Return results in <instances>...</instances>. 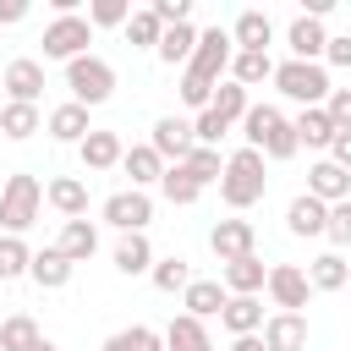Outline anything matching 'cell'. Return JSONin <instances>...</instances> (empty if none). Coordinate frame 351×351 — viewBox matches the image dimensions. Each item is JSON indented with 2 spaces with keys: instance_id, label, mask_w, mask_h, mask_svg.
Here are the masks:
<instances>
[{
  "instance_id": "obj_37",
  "label": "cell",
  "mask_w": 351,
  "mask_h": 351,
  "mask_svg": "<svg viewBox=\"0 0 351 351\" xmlns=\"http://www.w3.org/2000/svg\"><path fill=\"white\" fill-rule=\"evenodd\" d=\"M181 170L197 181V186H208V181H219V170H225V159H219V148H197L192 143V154L181 159Z\"/></svg>"
},
{
  "instance_id": "obj_44",
  "label": "cell",
  "mask_w": 351,
  "mask_h": 351,
  "mask_svg": "<svg viewBox=\"0 0 351 351\" xmlns=\"http://www.w3.org/2000/svg\"><path fill=\"white\" fill-rule=\"evenodd\" d=\"M324 236H329L335 247L351 241V197H346V203H329V214H324Z\"/></svg>"
},
{
  "instance_id": "obj_51",
  "label": "cell",
  "mask_w": 351,
  "mask_h": 351,
  "mask_svg": "<svg viewBox=\"0 0 351 351\" xmlns=\"http://www.w3.org/2000/svg\"><path fill=\"white\" fill-rule=\"evenodd\" d=\"M27 351H55V340H44V335H38V340H33Z\"/></svg>"
},
{
  "instance_id": "obj_22",
  "label": "cell",
  "mask_w": 351,
  "mask_h": 351,
  "mask_svg": "<svg viewBox=\"0 0 351 351\" xmlns=\"http://www.w3.org/2000/svg\"><path fill=\"white\" fill-rule=\"evenodd\" d=\"M27 280H33L38 291H60V285H71V263H66L55 247H44V252L27 258Z\"/></svg>"
},
{
  "instance_id": "obj_20",
  "label": "cell",
  "mask_w": 351,
  "mask_h": 351,
  "mask_svg": "<svg viewBox=\"0 0 351 351\" xmlns=\"http://www.w3.org/2000/svg\"><path fill=\"white\" fill-rule=\"evenodd\" d=\"M159 346H165V351H214L208 324H197V318H186V313H176V318H170V329L159 335Z\"/></svg>"
},
{
  "instance_id": "obj_30",
  "label": "cell",
  "mask_w": 351,
  "mask_h": 351,
  "mask_svg": "<svg viewBox=\"0 0 351 351\" xmlns=\"http://www.w3.org/2000/svg\"><path fill=\"white\" fill-rule=\"evenodd\" d=\"M192 44H197V27H192V22H176V27H165V33H159V44H154V55H159L165 66H186V55H192Z\"/></svg>"
},
{
  "instance_id": "obj_42",
  "label": "cell",
  "mask_w": 351,
  "mask_h": 351,
  "mask_svg": "<svg viewBox=\"0 0 351 351\" xmlns=\"http://www.w3.org/2000/svg\"><path fill=\"white\" fill-rule=\"evenodd\" d=\"M159 33H165V27H159L148 11H132V16H126V38H132L137 49H154V44H159Z\"/></svg>"
},
{
  "instance_id": "obj_32",
  "label": "cell",
  "mask_w": 351,
  "mask_h": 351,
  "mask_svg": "<svg viewBox=\"0 0 351 351\" xmlns=\"http://www.w3.org/2000/svg\"><path fill=\"white\" fill-rule=\"evenodd\" d=\"M302 274H307V291H340L351 269H346L340 252H324V258H313V269H302Z\"/></svg>"
},
{
  "instance_id": "obj_25",
  "label": "cell",
  "mask_w": 351,
  "mask_h": 351,
  "mask_svg": "<svg viewBox=\"0 0 351 351\" xmlns=\"http://www.w3.org/2000/svg\"><path fill=\"white\" fill-rule=\"evenodd\" d=\"M44 132H49L55 143H82L93 126H88V110H82V104H55L49 121H44Z\"/></svg>"
},
{
  "instance_id": "obj_10",
  "label": "cell",
  "mask_w": 351,
  "mask_h": 351,
  "mask_svg": "<svg viewBox=\"0 0 351 351\" xmlns=\"http://www.w3.org/2000/svg\"><path fill=\"white\" fill-rule=\"evenodd\" d=\"M208 247H214L219 263H236V258L258 252V230H252V219H219L208 230Z\"/></svg>"
},
{
  "instance_id": "obj_26",
  "label": "cell",
  "mask_w": 351,
  "mask_h": 351,
  "mask_svg": "<svg viewBox=\"0 0 351 351\" xmlns=\"http://www.w3.org/2000/svg\"><path fill=\"white\" fill-rule=\"evenodd\" d=\"M77 154H82V170H115L121 165V137L115 132H88L77 143Z\"/></svg>"
},
{
  "instance_id": "obj_24",
  "label": "cell",
  "mask_w": 351,
  "mask_h": 351,
  "mask_svg": "<svg viewBox=\"0 0 351 351\" xmlns=\"http://www.w3.org/2000/svg\"><path fill=\"white\" fill-rule=\"evenodd\" d=\"M324 22H313V16H296L291 27H285V44H291V60H318L324 55Z\"/></svg>"
},
{
  "instance_id": "obj_4",
  "label": "cell",
  "mask_w": 351,
  "mask_h": 351,
  "mask_svg": "<svg viewBox=\"0 0 351 351\" xmlns=\"http://www.w3.org/2000/svg\"><path fill=\"white\" fill-rule=\"evenodd\" d=\"M269 82H274L285 99H296L302 110H318V104H324V93L335 88V82H329V71H324L318 60H280Z\"/></svg>"
},
{
  "instance_id": "obj_45",
  "label": "cell",
  "mask_w": 351,
  "mask_h": 351,
  "mask_svg": "<svg viewBox=\"0 0 351 351\" xmlns=\"http://www.w3.org/2000/svg\"><path fill=\"white\" fill-rule=\"evenodd\" d=\"M148 16H154L159 27H176V22H186V16H192V0H154V5H148Z\"/></svg>"
},
{
  "instance_id": "obj_46",
  "label": "cell",
  "mask_w": 351,
  "mask_h": 351,
  "mask_svg": "<svg viewBox=\"0 0 351 351\" xmlns=\"http://www.w3.org/2000/svg\"><path fill=\"white\" fill-rule=\"evenodd\" d=\"M219 82H203V77H192V71H181V104H192V110H208V93H214Z\"/></svg>"
},
{
  "instance_id": "obj_33",
  "label": "cell",
  "mask_w": 351,
  "mask_h": 351,
  "mask_svg": "<svg viewBox=\"0 0 351 351\" xmlns=\"http://www.w3.org/2000/svg\"><path fill=\"white\" fill-rule=\"evenodd\" d=\"M225 71H230V82H236V88H258V82H269V77H274V60H269V55H230V66H225Z\"/></svg>"
},
{
  "instance_id": "obj_12",
  "label": "cell",
  "mask_w": 351,
  "mask_h": 351,
  "mask_svg": "<svg viewBox=\"0 0 351 351\" xmlns=\"http://www.w3.org/2000/svg\"><path fill=\"white\" fill-rule=\"evenodd\" d=\"M258 340H263V351H307V318L302 313H269Z\"/></svg>"
},
{
  "instance_id": "obj_7",
  "label": "cell",
  "mask_w": 351,
  "mask_h": 351,
  "mask_svg": "<svg viewBox=\"0 0 351 351\" xmlns=\"http://www.w3.org/2000/svg\"><path fill=\"white\" fill-rule=\"evenodd\" d=\"M88 44H93L88 16H55L44 27V60H77V55H88Z\"/></svg>"
},
{
  "instance_id": "obj_21",
  "label": "cell",
  "mask_w": 351,
  "mask_h": 351,
  "mask_svg": "<svg viewBox=\"0 0 351 351\" xmlns=\"http://www.w3.org/2000/svg\"><path fill=\"white\" fill-rule=\"evenodd\" d=\"M121 170L132 176V186L143 192V186H159V176H165V159L148 148V143H137V148H121Z\"/></svg>"
},
{
  "instance_id": "obj_17",
  "label": "cell",
  "mask_w": 351,
  "mask_h": 351,
  "mask_svg": "<svg viewBox=\"0 0 351 351\" xmlns=\"http://www.w3.org/2000/svg\"><path fill=\"white\" fill-rule=\"evenodd\" d=\"M307 197H318V203H346V197H351V170L318 159V165L307 170Z\"/></svg>"
},
{
  "instance_id": "obj_15",
  "label": "cell",
  "mask_w": 351,
  "mask_h": 351,
  "mask_svg": "<svg viewBox=\"0 0 351 351\" xmlns=\"http://www.w3.org/2000/svg\"><path fill=\"white\" fill-rule=\"evenodd\" d=\"M55 252L77 269V263H88L93 252H99V230H93V219H66L60 225V236H55Z\"/></svg>"
},
{
  "instance_id": "obj_35",
  "label": "cell",
  "mask_w": 351,
  "mask_h": 351,
  "mask_svg": "<svg viewBox=\"0 0 351 351\" xmlns=\"http://www.w3.org/2000/svg\"><path fill=\"white\" fill-rule=\"evenodd\" d=\"M148 280H154L159 291H186V280H192V263H186L181 252H170V258H154Z\"/></svg>"
},
{
  "instance_id": "obj_14",
  "label": "cell",
  "mask_w": 351,
  "mask_h": 351,
  "mask_svg": "<svg viewBox=\"0 0 351 351\" xmlns=\"http://www.w3.org/2000/svg\"><path fill=\"white\" fill-rule=\"evenodd\" d=\"M0 88L11 93V104H38V93H44V66H38V60H11V66L0 71Z\"/></svg>"
},
{
  "instance_id": "obj_8",
  "label": "cell",
  "mask_w": 351,
  "mask_h": 351,
  "mask_svg": "<svg viewBox=\"0 0 351 351\" xmlns=\"http://www.w3.org/2000/svg\"><path fill=\"white\" fill-rule=\"evenodd\" d=\"M148 219H154V197H148V192L126 186V192H110V197H104V225H115L121 236L148 230Z\"/></svg>"
},
{
  "instance_id": "obj_49",
  "label": "cell",
  "mask_w": 351,
  "mask_h": 351,
  "mask_svg": "<svg viewBox=\"0 0 351 351\" xmlns=\"http://www.w3.org/2000/svg\"><path fill=\"white\" fill-rule=\"evenodd\" d=\"M27 16V0H0V27H16Z\"/></svg>"
},
{
  "instance_id": "obj_9",
  "label": "cell",
  "mask_w": 351,
  "mask_h": 351,
  "mask_svg": "<svg viewBox=\"0 0 351 351\" xmlns=\"http://www.w3.org/2000/svg\"><path fill=\"white\" fill-rule=\"evenodd\" d=\"M263 291L274 296V307L280 313H302L307 307V274L296 269V263H269V274H263Z\"/></svg>"
},
{
  "instance_id": "obj_39",
  "label": "cell",
  "mask_w": 351,
  "mask_h": 351,
  "mask_svg": "<svg viewBox=\"0 0 351 351\" xmlns=\"http://www.w3.org/2000/svg\"><path fill=\"white\" fill-rule=\"evenodd\" d=\"M159 192H165L170 203H181V208H186V203H197V192H203V186H197V181H192L181 165H165V176H159Z\"/></svg>"
},
{
  "instance_id": "obj_50",
  "label": "cell",
  "mask_w": 351,
  "mask_h": 351,
  "mask_svg": "<svg viewBox=\"0 0 351 351\" xmlns=\"http://www.w3.org/2000/svg\"><path fill=\"white\" fill-rule=\"evenodd\" d=\"M230 351H263V340H258V335H236V340H230Z\"/></svg>"
},
{
  "instance_id": "obj_43",
  "label": "cell",
  "mask_w": 351,
  "mask_h": 351,
  "mask_svg": "<svg viewBox=\"0 0 351 351\" xmlns=\"http://www.w3.org/2000/svg\"><path fill=\"white\" fill-rule=\"evenodd\" d=\"M225 132H230V126H225L214 110H197V121H192V143H197V148H219Z\"/></svg>"
},
{
  "instance_id": "obj_28",
  "label": "cell",
  "mask_w": 351,
  "mask_h": 351,
  "mask_svg": "<svg viewBox=\"0 0 351 351\" xmlns=\"http://www.w3.org/2000/svg\"><path fill=\"white\" fill-rule=\"evenodd\" d=\"M33 132H44V115H38V104H0V137H11V143H27Z\"/></svg>"
},
{
  "instance_id": "obj_41",
  "label": "cell",
  "mask_w": 351,
  "mask_h": 351,
  "mask_svg": "<svg viewBox=\"0 0 351 351\" xmlns=\"http://www.w3.org/2000/svg\"><path fill=\"white\" fill-rule=\"evenodd\" d=\"M132 0H93L88 5V27H126Z\"/></svg>"
},
{
  "instance_id": "obj_34",
  "label": "cell",
  "mask_w": 351,
  "mask_h": 351,
  "mask_svg": "<svg viewBox=\"0 0 351 351\" xmlns=\"http://www.w3.org/2000/svg\"><path fill=\"white\" fill-rule=\"evenodd\" d=\"M247 104H252V99H247V88H236V82H219V88L208 93V110H214L225 126H230V121H241V115H247Z\"/></svg>"
},
{
  "instance_id": "obj_38",
  "label": "cell",
  "mask_w": 351,
  "mask_h": 351,
  "mask_svg": "<svg viewBox=\"0 0 351 351\" xmlns=\"http://www.w3.org/2000/svg\"><path fill=\"white\" fill-rule=\"evenodd\" d=\"M38 340V324L27 318V313H11V318H0V351H27Z\"/></svg>"
},
{
  "instance_id": "obj_29",
  "label": "cell",
  "mask_w": 351,
  "mask_h": 351,
  "mask_svg": "<svg viewBox=\"0 0 351 351\" xmlns=\"http://www.w3.org/2000/svg\"><path fill=\"white\" fill-rule=\"evenodd\" d=\"M291 137H296V148H329L335 126H329L324 110H296L291 115Z\"/></svg>"
},
{
  "instance_id": "obj_47",
  "label": "cell",
  "mask_w": 351,
  "mask_h": 351,
  "mask_svg": "<svg viewBox=\"0 0 351 351\" xmlns=\"http://www.w3.org/2000/svg\"><path fill=\"white\" fill-rule=\"evenodd\" d=\"M324 60H329V66H351V38H346V33H329V38H324L318 66H324Z\"/></svg>"
},
{
  "instance_id": "obj_23",
  "label": "cell",
  "mask_w": 351,
  "mask_h": 351,
  "mask_svg": "<svg viewBox=\"0 0 351 351\" xmlns=\"http://www.w3.org/2000/svg\"><path fill=\"white\" fill-rule=\"evenodd\" d=\"M219 324H225L230 335H258V329H263V302H258V296H225Z\"/></svg>"
},
{
  "instance_id": "obj_40",
  "label": "cell",
  "mask_w": 351,
  "mask_h": 351,
  "mask_svg": "<svg viewBox=\"0 0 351 351\" xmlns=\"http://www.w3.org/2000/svg\"><path fill=\"white\" fill-rule=\"evenodd\" d=\"M27 258H33V247L22 236H0V280H22L27 274Z\"/></svg>"
},
{
  "instance_id": "obj_11",
  "label": "cell",
  "mask_w": 351,
  "mask_h": 351,
  "mask_svg": "<svg viewBox=\"0 0 351 351\" xmlns=\"http://www.w3.org/2000/svg\"><path fill=\"white\" fill-rule=\"evenodd\" d=\"M148 148H154L165 165H181V159L192 154V121H181V115H159V121H154Z\"/></svg>"
},
{
  "instance_id": "obj_6",
  "label": "cell",
  "mask_w": 351,
  "mask_h": 351,
  "mask_svg": "<svg viewBox=\"0 0 351 351\" xmlns=\"http://www.w3.org/2000/svg\"><path fill=\"white\" fill-rule=\"evenodd\" d=\"M230 33L225 27H203L197 33V44H192V55H186V71L192 77H203V82H219L225 77V66H230Z\"/></svg>"
},
{
  "instance_id": "obj_36",
  "label": "cell",
  "mask_w": 351,
  "mask_h": 351,
  "mask_svg": "<svg viewBox=\"0 0 351 351\" xmlns=\"http://www.w3.org/2000/svg\"><path fill=\"white\" fill-rule=\"evenodd\" d=\"M99 351H165L159 346V329H148V324H132V329H115Z\"/></svg>"
},
{
  "instance_id": "obj_3",
  "label": "cell",
  "mask_w": 351,
  "mask_h": 351,
  "mask_svg": "<svg viewBox=\"0 0 351 351\" xmlns=\"http://www.w3.org/2000/svg\"><path fill=\"white\" fill-rule=\"evenodd\" d=\"M38 208H44V186H38V176L16 170V176L0 186V230H5V236H22V230L38 219Z\"/></svg>"
},
{
  "instance_id": "obj_48",
  "label": "cell",
  "mask_w": 351,
  "mask_h": 351,
  "mask_svg": "<svg viewBox=\"0 0 351 351\" xmlns=\"http://www.w3.org/2000/svg\"><path fill=\"white\" fill-rule=\"evenodd\" d=\"M329 165L351 170V126H335V137H329Z\"/></svg>"
},
{
  "instance_id": "obj_31",
  "label": "cell",
  "mask_w": 351,
  "mask_h": 351,
  "mask_svg": "<svg viewBox=\"0 0 351 351\" xmlns=\"http://www.w3.org/2000/svg\"><path fill=\"white\" fill-rule=\"evenodd\" d=\"M115 269H121V274H148V269H154V247H148L143 230H132V236L115 241Z\"/></svg>"
},
{
  "instance_id": "obj_2",
  "label": "cell",
  "mask_w": 351,
  "mask_h": 351,
  "mask_svg": "<svg viewBox=\"0 0 351 351\" xmlns=\"http://www.w3.org/2000/svg\"><path fill=\"white\" fill-rule=\"evenodd\" d=\"M241 137H247V148H258V154H263V165H269V159H291V154H296L291 121H285L274 104H247V115H241Z\"/></svg>"
},
{
  "instance_id": "obj_16",
  "label": "cell",
  "mask_w": 351,
  "mask_h": 351,
  "mask_svg": "<svg viewBox=\"0 0 351 351\" xmlns=\"http://www.w3.org/2000/svg\"><path fill=\"white\" fill-rule=\"evenodd\" d=\"M263 258L258 252H247V258H236V263H219V285H225V296H258L263 291Z\"/></svg>"
},
{
  "instance_id": "obj_1",
  "label": "cell",
  "mask_w": 351,
  "mask_h": 351,
  "mask_svg": "<svg viewBox=\"0 0 351 351\" xmlns=\"http://www.w3.org/2000/svg\"><path fill=\"white\" fill-rule=\"evenodd\" d=\"M263 192H269V165H263V154H258V148H236V154L225 159V170H219V197H225L230 208H252Z\"/></svg>"
},
{
  "instance_id": "obj_18",
  "label": "cell",
  "mask_w": 351,
  "mask_h": 351,
  "mask_svg": "<svg viewBox=\"0 0 351 351\" xmlns=\"http://www.w3.org/2000/svg\"><path fill=\"white\" fill-rule=\"evenodd\" d=\"M44 203H49L55 214H66V219H88V181H77V176H55V181L44 186Z\"/></svg>"
},
{
  "instance_id": "obj_19",
  "label": "cell",
  "mask_w": 351,
  "mask_h": 351,
  "mask_svg": "<svg viewBox=\"0 0 351 351\" xmlns=\"http://www.w3.org/2000/svg\"><path fill=\"white\" fill-rule=\"evenodd\" d=\"M181 307H186V318L208 324V318H219V307H225V285H219V280H186Z\"/></svg>"
},
{
  "instance_id": "obj_13",
  "label": "cell",
  "mask_w": 351,
  "mask_h": 351,
  "mask_svg": "<svg viewBox=\"0 0 351 351\" xmlns=\"http://www.w3.org/2000/svg\"><path fill=\"white\" fill-rule=\"evenodd\" d=\"M269 38H274V22L263 11H241L230 22V49L236 55H269Z\"/></svg>"
},
{
  "instance_id": "obj_27",
  "label": "cell",
  "mask_w": 351,
  "mask_h": 351,
  "mask_svg": "<svg viewBox=\"0 0 351 351\" xmlns=\"http://www.w3.org/2000/svg\"><path fill=\"white\" fill-rule=\"evenodd\" d=\"M324 214H329V203H318V197H291V208H285V230L291 236H324Z\"/></svg>"
},
{
  "instance_id": "obj_5",
  "label": "cell",
  "mask_w": 351,
  "mask_h": 351,
  "mask_svg": "<svg viewBox=\"0 0 351 351\" xmlns=\"http://www.w3.org/2000/svg\"><path fill=\"white\" fill-rule=\"evenodd\" d=\"M66 88H71V104L93 110L115 93V66L99 55H77V60H66Z\"/></svg>"
}]
</instances>
